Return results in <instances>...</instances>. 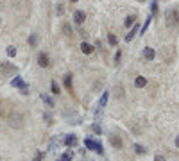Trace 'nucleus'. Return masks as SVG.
I'll return each mask as SVG.
<instances>
[{
	"instance_id": "f257e3e1",
	"label": "nucleus",
	"mask_w": 179,
	"mask_h": 161,
	"mask_svg": "<svg viewBox=\"0 0 179 161\" xmlns=\"http://www.w3.org/2000/svg\"><path fill=\"white\" fill-rule=\"evenodd\" d=\"M165 23L168 29L179 30V9L177 7H168L165 11Z\"/></svg>"
},
{
	"instance_id": "f03ea898",
	"label": "nucleus",
	"mask_w": 179,
	"mask_h": 161,
	"mask_svg": "<svg viewBox=\"0 0 179 161\" xmlns=\"http://www.w3.org/2000/svg\"><path fill=\"white\" fill-rule=\"evenodd\" d=\"M84 147L86 149H90V150H93V152H97V154H104V149H102V143L100 141H97V140H93V138H84Z\"/></svg>"
},
{
	"instance_id": "7ed1b4c3",
	"label": "nucleus",
	"mask_w": 179,
	"mask_h": 161,
	"mask_svg": "<svg viewBox=\"0 0 179 161\" xmlns=\"http://www.w3.org/2000/svg\"><path fill=\"white\" fill-rule=\"evenodd\" d=\"M11 86H13V88H18L23 95H27L29 93V84L27 82H23V79H21L20 75H14L13 79H11Z\"/></svg>"
},
{
	"instance_id": "20e7f679",
	"label": "nucleus",
	"mask_w": 179,
	"mask_h": 161,
	"mask_svg": "<svg viewBox=\"0 0 179 161\" xmlns=\"http://www.w3.org/2000/svg\"><path fill=\"white\" fill-rule=\"evenodd\" d=\"M16 72H18V68L14 65H11V63H0V73L2 75L9 77V75H14Z\"/></svg>"
},
{
	"instance_id": "39448f33",
	"label": "nucleus",
	"mask_w": 179,
	"mask_h": 161,
	"mask_svg": "<svg viewBox=\"0 0 179 161\" xmlns=\"http://www.w3.org/2000/svg\"><path fill=\"white\" fill-rule=\"evenodd\" d=\"M77 136H75V134H66V136H64L63 138V143L66 147H68V149H75V147H77Z\"/></svg>"
},
{
	"instance_id": "423d86ee",
	"label": "nucleus",
	"mask_w": 179,
	"mask_h": 161,
	"mask_svg": "<svg viewBox=\"0 0 179 161\" xmlns=\"http://www.w3.org/2000/svg\"><path fill=\"white\" fill-rule=\"evenodd\" d=\"M109 143H111V147H113V149H116V150H120L122 149V145H124V143H122V138L120 136H118V134H109Z\"/></svg>"
},
{
	"instance_id": "0eeeda50",
	"label": "nucleus",
	"mask_w": 179,
	"mask_h": 161,
	"mask_svg": "<svg viewBox=\"0 0 179 161\" xmlns=\"http://www.w3.org/2000/svg\"><path fill=\"white\" fill-rule=\"evenodd\" d=\"M38 65L41 66V68H49V66H50L49 54H45V52H40V56H38Z\"/></svg>"
},
{
	"instance_id": "6e6552de",
	"label": "nucleus",
	"mask_w": 179,
	"mask_h": 161,
	"mask_svg": "<svg viewBox=\"0 0 179 161\" xmlns=\"http://www.w3.org/2000/svg\"><path fill=\"white\" fill-rule=\"evenodd\" d=\"M84 20H86V13H84V11H81V9H79V11L73 13V22L77 23V25H82Z\"/></svg>"
},
{
	"instance_id": "1a4fd4ad",
	"label": "nucleus",
	"mask_w": 179,
	"mask_h": 161,
	"mask_svg": "<svg viewBox=\"0 0 179 161\" xmlns=\"http://www.w3.org/2000/svg\"><path fill=\"white\" fill-rule=\"evenodd\" d=\"M143 58L147 59V61H152V59L156 58V50L150 48V47H145V48H143Z\"/></svg>"
},
{
	"instance_id": "9d476101",
	"label": "nucleus",
	"mask_w": 179,
	"mask_h": 161,
	"mask_svg": "<svg viewBox=\"0 0 179 161\" xmlns=\"http://www.w3.org/2000/svg\"><path fill=\"white\" fill-rule=\"evenodd\" d=\"M136 32H140V25H136V23H134V25L131 27V30H129V34L125 36V41H131V39L136 36Z\"/></svg>"
},
{
	"instance_id": "9b49d317",
	"label": "nucleus",
	"mask_w": 179,
	"mask_h": 161,
	"mask_svg": "<svg viewBox=\"0 0 179 161\" xmlns=\"http://www.w3.org/2000/svg\"><path fill=\"white\" fill-rule=\"evenodd\" d=\"M93 50H95V47H93V45L86 43V41H82V43H81V52H82V54H92Z\"/></svg>"
},
{
	"instance_id": "f8f14e48",
	"label": "nucleus",
	"mask_w": 179,
	"mask_h": 161,
	"mask_svg": "<svg viewBox=\"0 0 179 161\" xmlns=\"http://www.w3.org/2000/svg\"><path fill=\"white\" fill-rule=\"evenodd\" d=\"M107 99H109V91H104L102 95H100V99H99V108H106V104H107Z\"/></svg>"
},
{
	"instance_id": "ddd939ff",
	"label": "nucleus",
	"mask_w": 179,
	"mask_h": 161,
	"mask_svg": "<svg viewBox=\"0 0 179 161\" xmlns=\"http://www.w3.org/2000/svg\"><path fill=\"white\" fill-rule=\"evenodd\" d=\"M41 100H43L45 104H47L49 108H54V106H56V102H54V99H52L50 95H47V93H41Z\"/></svg>"
},
{
	"instance_id": "4468645a",
	"label": "nucleus",
	"mask_w": 179,
	"mask_h": 161,
	"mask_svg": "<svg viewBox=\"0 0 179 161\" xmlns=\"http://www.w3.org/2000/svg\"><path fill=\"white\" fill-rule=\"evenodd\" d=\"M72 159H73V150H72V149H68L66 152H63L61 158H59V161H72Z\"/></svg>"
},
{
	"instance_id": "2eb2a0df",
	"label": "nucleus",
	"mask_w": 179,
	"mask_h": 161,
	"mask_svg": "<svg viewBox=\"0 0 179 161\" xmlns=\"http://www.w3.org/2000/svg\"><path fill=\"white\" fill-rule=\"evenodd\" d=\"M61 30H63V34H64V36H68V38H72V36H73V30H72L70 23H63V25H61Z\"/></svg>"
},
{
	"instance_id": "dca6fc26",
	"label": "nucleus",
	"mask_w": 179,
	"mask_h": 161,
	"mask_svg": "<svg viewBox=\"0 0 179 161\" xmlns=\"http://www.w3.org/2000/svg\"><path fill=\"white\" fill-rule=\"evenodd\" d=\"M145 84H147V79H145L143 75H138V77L134 79V86H136V88H143Z\"/></svg>"
},
{
	"instance_id": "f3484780",
	"label": "nucleus",
	"mask_w": 179,
	"mask_h": 161,
	"mask_svg": "<svg viewBox=\"0 0 179 161\" xmlns=\"http://www.w3.org/2000/svg\"><path fill=\"white\" fill-rule=\"evenodd\" d=\"M61 145V138H57V136H54V138L50 140V143H49V150H54L56 147Z\"/></svg>"
},
{
	"instance_id": "a211bd4d",
	"label": "nucleus",
	"mask_w": 179,
	"mask_h": 161,
	"mask_svg": "<svg viewBox=\"0 0 179 161\" xmlns=\"http://www.w3.org/2000/svg\"><path fill=\"white\" fill-rule=\"evenodd\" d=\"M150 22H152V15H149L147 16V20H145V22H143V25L142 27H140V32H147V29H149V25H150Z\"/></svg>"
},
{
	"instance_id": "6ab92c4d",
	"label": "nucleus",
	"mask_w": 179,
	"mask_h": 161,
	"mask_svg": "<svg viewBox=\"0 0 179 161\" xmlns=\"http://www.w3.org/2000/svg\"><path fill=\"white\" fill-rule=\"evenodd\" d=\"M50 88H52V93H54V95H59V93H61V88H59V84H57L56 80L50 82Z\"/></svg>"
},
{
	"instance_id": "aec40b11",
	"label": "nucleus",
	"mask_w": 179,
	"mask_h": 161,
	"mask_svg": "<svg viewBox=\"0 0 179 161\" xmlns=\"http://www.w3.org/2000/svg\"><path fill=\"white\" fill-rule=\"evenodd\" d=\"M158 0H150V15L154 16V15H158Z\"/></svg>"
},
{
	"instance_id": "412c9836",
	"label": "nucleus",
	"mask_w": 179,
	"mask_h": 161,
	"mask_svg": "<svg viewBox=\"0 0 179 161\" xmlns=\"http://www.w3.org/2000/svg\"><path fill=\"white\" fill-rule=\"evenodd\" d=\"M64 86H66V90L72 93V75L68 73V75H64Z\"/></svg>"
},
{
	"instance_id": "4be33fe9",
	"label": "nucleus",
	"mask_w": 179,
	"mask_h": 161,
	"mask_svg": "<svg viewBox=\"0 0 179 161\" xmlns=\"http://www.w3.org/2000/svg\"><path fill=\"white\" fill-rule=\"evenodd\" d=\"M6 52H7L9 58H14V56H16V47H14V45H9V47L6 48Z\"/></svg>"
},
{
	"instance_id": "5701e85b",
	"label": "nucleus",
	"mask_w": 179,
	"mask_h": 161,
	"mask_svg": "<svg viewBox=\"0 0 179 161\" xmlns=\"http://www.w3.org/2000/svg\"><path fill=\"white\" fill-rule=\"evenodd\" d=\"M107 43L111 45V47H116V43H118L116 36H115V34H107Z\"/></svg>"
},
{
	"instance_id": "b1692460",
	"label": "nucleus",
	"mask_w": 179,
	"mask_h": 161,
	"mask_svg": "<svg viewBox=\"0 0 179 161\" xmlns=\"http://www.w3.org/2000/svg\"><path fill=\"white\" fill-rule=\"evenodd\" d=\"M134 22H136V16L134 15H131V16H127V20H125V27H133L134 25Z\"/></svg>"
},
{
	"instance_id": "393cba45",
	"label": "nucleus",
	"mask_w": 179,
	"mask_h": 161,
	"mask_svg": "<svg viewBox=\"0 0 179 161\" xmlns=\"http://www.w3.org/2000/svg\"><path fill=\"white\" fill-rule=\"evenodd\" d=\"M134 152L136 154H145V152H147V149H145L143 145H140V143H136V145H134Z\"/></svg>"
},
{
	"instance_id": "a878e982",
	"label": "nucleus",
	"mask_w": 179,
	"mask_h": 161,
	"mask_svg": "<svg viewBox=\"0 0 179 161\" xmlns=\"http://www.w3.org/2000/svg\"><path fill=\"white\" fill-rule=\"evenodd\" d=\"M92 131L95 132V134H102V127L99 125V122H95V124L92 125Z\"/></svg>"
},
{
	"instance_id": "bb28decb",
	"label": "nucleus",
	"mask_w": 179,
	"mask_h": 161,
	"mask_svg": "<svg viewBox=\"0 0 179 161\" xmlns=\"http://www.w3.org/2000/svg\"><path fill=\"white\" fill-rule=\"evenodd\" d=\"M29 43L32 45V47H36V45H38V36H36V34H31V36H29Z\"/></svg>"
},
{
	"instance_id": "cd10ccee",
	"label": "nucleus",
	"mask_w": 179,
	"mask_h": 161,
	"mask_svg": "<svg viewBox=\"0 0 179 161\" xmlns=\"http://www.w3.org/2000/svg\"><path fill=\"white\" fill-rule=\"evenodd\" d=\"M56 13H57V16H63V13H64V7H63V4H57V7H56Z\"/></svg>"
},
{
	"instance_id": "c85d7f7f",
	"label": "nucleus",
	"mask_w": 179,
	"mask_h": 161,
	"mask_svg": "<svg viewBox=\"0 0 179 161\" xmlns=\"http://www.w3.org/2000/svg\"><path fill=\"white\" fill-rule=\"evenodd\" d=\"M100 117H102V108H97V111H95V120H99Z\"/></svg>"
},
{
	"instance_id": "c756f323",
	"label": "nucleus",
	"mask_w": 179,
	"mask_h": 161,
	"mask_svg": "<svg viewBox=\"0 0 179 161\" xmlns=\"http://www.w3.org/2000/svg\"><path fill=\"white\" fill-rule=\"evenodd\" d=\"M120 56H122V52L116 50V54H115V63H120Z\"/></svg>"
},
{
	"instance_id": "7c9ffc66",
	"label": "nucleus",
	"mask_w": 179,
	"mask_h": 161,
	"mask_svg": "<svg viewBox=\"0 0 179 161\" xmlns=\"http://www.w3.org/2000/svg\"><path fill=\"white\" fill-rule=\"evenodd\" d=\"M43 118H45V122H47V124H50V122H52V120H50V115H49V113H45V115H43Z\"/></svg>"
},
{
	"instance_id": "2f4dec72",
	"label": "nucleus",
	"mask_w": 179,
	"mask_h": 161,
	"mask_svg": "<svg viewBox=\"0 0 179 161\" xmlns=\"http://www.w3.org/2000/svg\"><path fill=\"white\" fill-rule=\"evenodd\" d=\"M154 161H165V158H163V156H156V158H154Z\"/></svg>"
},
{
	"instance_id": "473e14b6",
	"label": "nucleus",
	"mask_w": 179,
	"mask_h": 161,
	"mask_svg": "<svg viewBox=\"0 0 179 161\" xmlns=\"http://www.w3.org/2000/svg\"><path fill=\"white\" fill-rule=\"evenodd\" d=\"M41 158H43V154L40 152V154H38V156H36V158H34V161H40V159H41Z\"/></svg>"
},
{
	"instance_id": "72a5a7b5",
	"label": "nucleus",
	"mask_w": 179,
	"mask_h": 161,
	"mask_svg": "<svg viewBox=\"0 0 179 161\" xmlns=\"http://www.w3.org/2000/svg\"><path fill=\"white\" fill-rule=\"evenodd\" d=\"M176 147H177V149H179V136H177V138H176Z\"/></svg>"
},
{
	"instance_id": "f704fd0d",
	"label": "nucleus",
	"mask_w": 179,
	"mask_h": 161,
	"mask_svg": "<svg viewBox=\"0 0 179 161\" xmlns=\"http://www.w3.org/2000/svg\"><path fill=\"white\" fill-rule=\"evenodd\" d=\"M138 2H145V0H138Z\"/></svg>"
},
{
	"instance_id": "c9c22d12",
	"label": "nucleus",
	"mask_w": 179,
	"mask_h": 161,
	"mask_svg": "<svg viewBox=\"0 0 179 161\" xmlns=\"http://www.w3.org/2000/svg\"><path fill=\"white\" fill-rule=\"evenodd\" d=\"M72 2H77V0H72Z\"/></svg>"
}]
</instances>
